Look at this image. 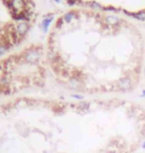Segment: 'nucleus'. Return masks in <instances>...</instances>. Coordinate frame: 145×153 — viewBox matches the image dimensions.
<instances>
[{
  "label": "nucleus",
  "instance_id": "obj_1",
  "mask_svg": "<svg viewBox=\"0 0 145 153\" xmlns=\"http://www.w3.org/2000/svg\"><path fill=\"white\" fill-rule=\"evenodd\" d=\"M106 21L110 24H114V23H117L118 22V19L115 17V16H108L106 18Z\"/></svg>",
  "mask_w": 145,
  "mask_h": 153
}]
</instances>
